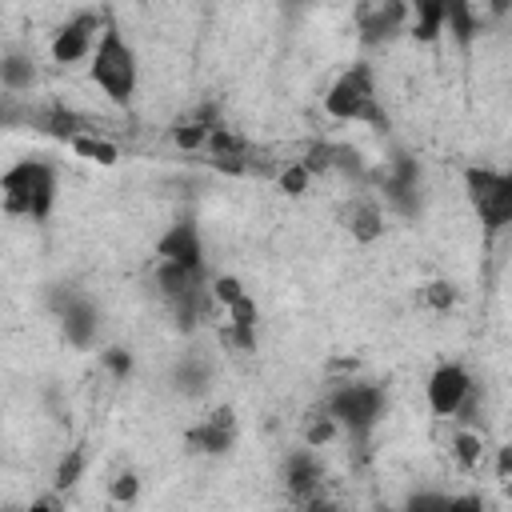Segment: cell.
<instances>
[{"label":"cell","mask_w":512,"mask_h":512,"mask_svg":"<svg viewBox=\"0 0 512 512\" xmlns=\"http://www.w3.org/2000/svg\"><path fill=\"white\" fill-rule=\"evenodd\" d=\"M324 112L340 124H368L372 132H388V112L376 92V68L368 60H352L324 92Z\"/></svg>","instance_id":"obj_1"},{"label":"cell","mask_w":512,"mask_h":512,"mask_svg":"<svg viewBox=\"0 0 512 512\" xmlns=\"http://www.w3.org/2000/svg\"><path fill=\"white\" fill-rule=\"evenodd\" d=\"M56 192H60V172L48 160H16L4 176H0V196H4V212L8 216H24L32 224L48 220L56 208Z\"/></svg>","instance_id":"obj_2"},{"label":"cell","mask_w":512,"mask_h":512,"mask_svg":"<svg viewBox=\"0 0 512 512\" xmlns=\"http://www.w3.org/2000/svg\"><path fill=\"white\" fill-rule=\"evenodd\" d=\"M320 404L336 416L340 432L364 452L368 440H372V432H376V424L384 420L388 396H384L380 384H372V380H352V376H348V380H336V384L324 392Z\"/></svg>","instance_id":"obj_3"},{"label":"cell","mask_w":512,"mask_h":512,"mask_svg":"<svg viewBox=\"0 0 512 512\" xmlns=\"http://www.w3.org/2000/svg\"><path fill=\"white\" fill-rule=\"evenodd\" d=\"M88 76H92V84L112 104L128 108L136 100V88H140V56L120 36V28L112 20H108V28H104V36H100V44H96V52L88 60Z\"/></svg>","instance_id":"obj_4"},{"label":"cell","mask_w":512,"mask_h":512,"mask_svg":"<svg viewBox=\"0 0 512 512\" xmlns=\"http://www.w3.org/2000/svg\"><path fill=\"white\" fill-rule=\"evenodd\" d=\"M464 196H468L472 216L480 220V232L488 244L504 228H512V168L468 164L464 168Z\"/></svg>","instance_id":"obj_5"},{"label":"cell","mask_w":512,"mask_h":512,"mask_svg":"<svg viewBox=\"0 0 512 512\" xmlns=\"http://www.w3.org/2000/svg\"><path fill=\"white\" fill-rule=\"evenodd\" d=\"M368 188L380 196V204L404 220H416L424 212V168L412 152L396 148L380 168H372Z\"/></svg>","instance_id":"obj_6"},{"label":"cell","mask_w":512,"mask_h":512,"mask_svg":"<svg viewBox=\"0 0 512 512\" xmlns=\"http://www.w3.org/2000/svg\"><path fill=\"white\" fill-rule=\"evenodd\" d=\"M48 312L56 316L60 336H64L72 348H92V344L100 340L104 316H100V308L92 304V296L80 292L76 284H52V288H48Z\"/></svg>","instance_id":"obj_7"},{"label":"cell","mask_w":512,"mask_h":512,"mask_svg":"<svg viewBox=\"0 0 512 512\" xmlns=\"http://www.w3.org/2000/svg\"><path fill=\"white\" fill-rule=\"evenodd\" d=\"M104 28H108V12H92V8H84V12L68 16V20L56 28L52 44H48L52 60H56V64L92 60V52H96V44H100Z\"/></svg>","instance_id":"obj_8"},{"label":"cell","mask_w":512,"mask_h":512,"mask_svg":"<svg viewBox=\"0 0 512 512\" xmlns=\"http://www.w3.org/2000/svg\"><path fill=\"white\" fill-rule=\"evenodd\" d=\"M472 388H476L472 372H468L464 364H456V360H444V364H436L432 376H428V408H432L440 420H456V412H460V404L468 400Z\"/></svg>","instance_id":"obj_9"},{"label":"cell","mask_w":512,"mask_h":512,"mask_svg":"<svg viewBox=\"0 0 512 512\" xmlns=\"http://www.w3.org/2000/svg\"><path fill=\"white\" fill-rule=\"evenodd\" d=\"M400 32H412V8H408V0L360 4V44L380 48V44H392Z\"/></svg>","instance_id":"obj_10"},{"label":"cell","mask_w":512,"mask_h":512,"mask_svg":"<svg viewBox=\"0 0 512 512\" xmlns=\"http://www.w3.org/2000/svg\"><path fill=\"white\" fill-rule=\"evenodd\" d=\"M184 444L188 452L196 456H228L232 444H236V412L228 404L212 408L204 420H196L188 432H184Z\"/></svg>","instance_id":"obj_11"},{"label":"cell","mask_w":512,"mask_h":512,"mask_svg":"<svg viewBox=\"0 0 512 512\" xmlns=\"http://www.w3.org/2000/svg\"><path fill=\"white\" fill-rule=\"evenodd\" d=\"M156 260H172V264H184V268H208V256H204V236L196 228L192 216H180L176 224H168L156 240Z\"/></svg>","instance_id":"obj_12"},{"label":"cell","mask_w":512,"mask_h":512,"mask_svg":"<svg viewBox=\"0 0 512 512\" xmlns=\"http://www.w3.org/2000/svg\"><path fill=\"white\" fill-rule=\"evenodd\" d=\"M284 484H288V496H292L296 504H308V508H316V504H320L324 464H320V456H316V448H312V444H304V448L288 452V460H284Z\"/></svg>","instance_id":"obj_13"},{"label":"cell","mask_w":512,"mask_h":512,"mask_svg":"<svg viewBox=\"0 0 512 512\" xmlns=\"http://www.w3.org/2000/svg\"><path fill=\"white\" fill-rule=\"evenodd\" d=\"M340 224H344V232H348L356 244H376V240L384 236V228H388V224H384V204H380V196L368 192V188H356V196L348 200Z\"/></svg>","instance_id":"obj_14"},{"label":"cell","mask_w":512,"mask_h":512,"mask_svg":"<svg viewBox=\"0 0 512 512\" xmlns=\"http://www.w3.org/2000/svg\"><path fill=\"white\" fill-rule=\"evenodd\" d=\"M256 340H260V312H256V300L244 292L236 304L224 308L220 344L232 352H256Z\"/></svg>","instance_id":"obj_15"},{"label":"cell","mask_w":512,"mask_h":512,"mask_svg":"<svg viewBox=\"0 0 512 512\" xmlns=\"http://www.w3.org/2000/svg\"><path fill=\"white\" fill-rule=\"evenodd\" d=\"M212 376H216V368L204 352H184L172 368V392L184 400H200L212 392Z\"/></svg>","instance_id":"obj_16"},{"label":"cell","mask_w":512,"mask_h":512,"mask_svg":"<svg viewBox=\"0 0 512 512\" xmlns=\"http://www.w3.org/2000/svg\"><path fill=\"white\" fill-rule=\"evenodd\" d=\"M484 24H488V16L480 12V4H476V0H448L444 32L452 36V44H456L460 52H468V48L476 44V36L484 32Z\"/></svg>","instance_id":"obj_17"},{"label":"cell","mask_w":512,"mask_h":512,"mask_svg":"<svg viewBox=\"0 0 512 512\" xmlns=\"http://www.w3.org/2000/svg\"><path fill=\"white\" fill-rule=\"evenodd\" d=\"M28 124H32L36 132H44V136H56V140H72V136L88 132L84 116H76V112L64 108V104H48V108L28 112Z\"/></svg>","instance_id":"obj_18"},{"label":"cell","mask_w":512,"mask_h":512,"mask_svg":"<svg viewBox=\"0 0 512 512\" xmlns=\"http://www.w3.org/2000/svg\"><path fill=\"white\" fill-rule=\"evenodd\" d=\"M408 8H412V36L420 44H436L444 36L448 0H408Z\"/></svg>","instance_id":"obj_19"},{"label":"cell","mask_w":512,"mask_h":512,"mask_svg":"<svg viewBox=\"0 0 512 512\" xmlns=\"http://www.w3.org/2000/svg\"><path fill=\"white\" fill-rule=\"evenodd\" d=\"M332 176L348 180L352 188H368L372 180V168L364 160V152L356 144H344V140H332Z\"/></svg>","instance_id":"obj_20"},{"label":"cell","mask_w":512,"mask_h":512,"mask_svg":"<svg viewBox=\"0 0 512 512\" xmlns=\"http://www.w3.org/2000/svg\"><path fill=\"white\" fill-rule=\"evenodd\" d=\"M0 84H4L8 96L28 92V88L36 84V64H32V56L20 52V48H8V52L0 56Z\"/></svg>","instance_id":"obj_21"},{"label":"cell","mask_w":512,"mask_h":512,"mask_svg":"<svg viewBox=\"0 0 512 512\" xmlns=\"http://www.w3.org/2000/svg\"><path fill=\"white\" fill-rule=\"evenodd\" d=\"M68 148H72L80 160H92V164H100V168H112V164L120 160V148H116L112 140H104L96 128H88V132L72 136V140H68Z\"/></svg>","instance_id":"obj_22"},{"label":"cell","mask_w":512,"mask_h":512,"mask_svg":"<svg viewBox=\"0 0 512 512\" xmlns=\"http://www.w3.org/2000/svg\"><path fill=\"white\" fill-rule=\"evenodd\" d=\"M480 456H484V440H480V428H460L452 436V460L460 464V472H476L480 468Z\"/></svg>","instance_id":"obj_23"},{"label":"cell","mask_w":512,"mask_h":512,"mask_svg":"<svg viewBox=\"0 0 512 512\" xmlns=\"http://www.w3.org/2000/svg\"><path fill=\"white\" fill-rule=\"evenodd\" d=\"M416 304L428 308V312H436V316H444V312L456 308V284H452V280H428V284L420 288Z\"/></svg>","instance_id":"obj_24"},{"label":"cell","mask_w":512,"mask_h":512,"mask_svg":"<svg viewBox=\"0 0 512 512\" xmlns=\"http://www.w3.org/2000/svg\"><path fill=\"white\" fill-rule=\"evenodd\" d=\"M340 432V424H336V416L320 404L312 416H308V424H304V444H312V448H324L332 436Z\"/></svg>","instance_id":"obj_25"},{"label":"cell","mask_w":512,"mask_h":512,"mask_svg":"<svg viewBox=\"0 0 512 512\" xmlns=\"http://www.w3.org/2000/svg\"><path fill=\"white\" fill-rule=\"evenodd\" d=\"M84 448H68L64 456H60V464H56V476H52V484H56V492H68V488H76V480L84 476Z\"/></svg>","instance_id":"obj_26"},{"label":"cell","mask_w":512,"mask_h":512,"mask_svg":"<svg viewBox=\"0 0 512 512\" xmlns=\"http://www.w3.org/2000/svg\"><path fill=\"white\" fill-rule=\"evenodd\" d=\"M276 180H280V188H284L288 196H304V192H308V184H312L316 176L308 172V164H304V160H288V164L280 168V176H276Z\"/></svg>","instance_id":"obj_27"},{"label":"cell","mask_w":512,"mask_h":512,"mask_svg":"<svg viewBox=\"0 0 512 512\" xmlns=\"http://www.w3.org/2000/svg\"><path fill=\"white\" fill-rule=\"evenodd\" d=\"M312 176H332V140H312L300 156Z\"/></svg>","instance_id":"obj_28"},{"label":"cell","mask_w":512,"mask_h":512,"mask_svg":"<svg viewBox=\"0 0 512 512\" xmlns=\"http://www.w3.org/2000/svg\"><path fill=\"white\" fill-rule=\"evenodd\" d=\"M100 364L108 368V376H112V380H128V376H132V368H136L132 352H128V348H120V344L104 348V352H100Z\"/></svg>","instance_id":"obj_29"},{"label":"cell","mask_w":512,"mask_h":512,"mask_svg":"<svg viewBox=\"0 0 512 512\" xmlns=\"http://www.w3.org/2000/svg\"><path fill=\"white\" fill-rule=\"evenodd\" d=\"M244 292H248V288L240 284V276H232V272H224V276H212V300H216L220 308L236 304Z\"/></svg>","instance_id":"obj_30"},{"label":"cell","mask_w":512,"mask_h":512,"mask_svg":"<svg viewBox=\"0 0 512 512\" xmlns=\"http://www.w3.org/2000/svg\"><path fill=\"white\" fill-rule=\"evenodd\" d=\"M108 496H112L116 504H136V496H140V476H136L132 468L116 472V480L108 484Z\"/></svg>","instance_id":"obj_31"},{"label":"cell","mask_w":512,"mask_h":512,"mask_svg":"<svg viewBox=\"0 0 512 512\" xmlns=\"http://www.w3.org/2000/svg\"><path fill=\"white\" fill-rule=\"evenodd\" d=\"M408 508H452V496H440V492H416V496H408Z\"/></svg>","instance_id":"obj_32"},{"label":"cell","mask_w":512,"mask_h":512,"mask_svg":"<svg viewBox=\"0 0 512 512\" xmlns=\"http://www.w3.org/2000/svg\"><path fill=\"white\" fill-rule=\"evenodd\" d=\"M492 472H496V480H508V476H512V444H500V448H496Z\"/></svg>","instance_id":"obj_33"},{"label":"cell","mask_w":512,"mask_h":512,"mask_svg":"<svg viewBox=\"0 0 512 512\" xmlns=\"http://www.w3.org/2000/svg\"><path fill=\"white\" fill-rule=\"evenodd\" d=\"M480 4V12L488 16V24H496V20H504L508 12H512V0H476Z\"/></svg>","instance_id":"obj_34"},{"label":"cell","mask_w":512,"mask_h":512,"mask_svg":"<svg viewBox=\"0 0 512 512\" xmlns=\"http://www.w3.org/2000/svg\"><path fill=\"white\" fill-rule=\"evenodd\" d=\"M284 4H288V8H292V12H296V8H304V4H308V0H284Z\"/></svg>","instance_id":"obj_35"},{"label":"cell","mask_w":512,"mask_h":512,"mask_svg":"<svg viewBox=\"0 0 512 512\" xmlns=\"http://www.w3.org/2000/svg\"><path fill=\"white\" fill-rule=\"evenodd\" d=\"M504 496H508V500H512V476H508V480H504Z\"/></svg>","instance_id":"obj_36"},{"label":"cell","mask_w":512,"mask_h":512,"mask_svg":"<svg viewBox=\"0 0 512 512\" xmlns=\"http://www.w3.org/2000/svg\"><path fill=\"white\" fill-rule=\"evenodd\" d=\"M360 4H368V0H360Z\"/></svg>","instance_id":"obj_37"}]
</instances>
